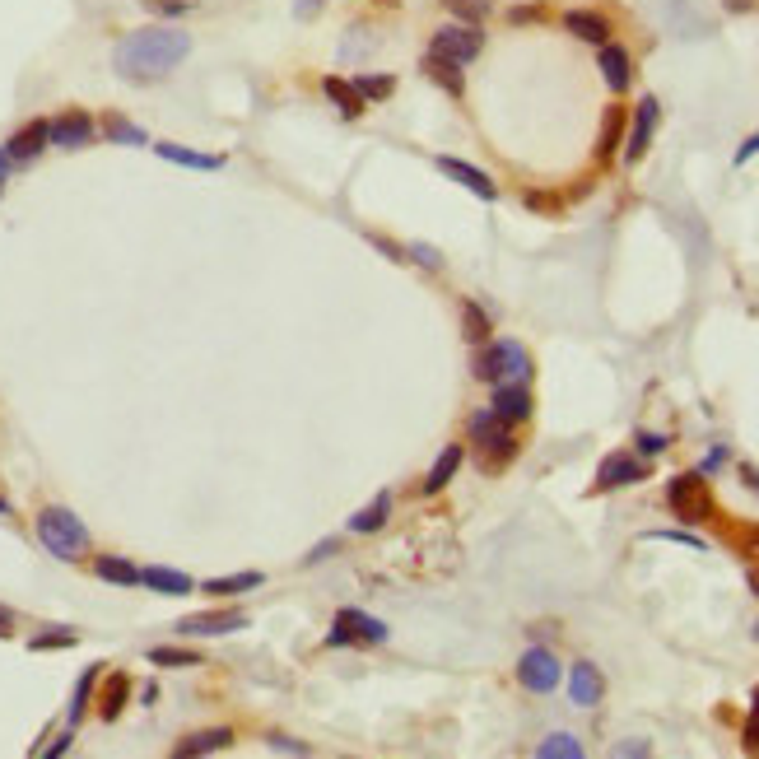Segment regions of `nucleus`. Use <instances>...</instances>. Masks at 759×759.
Segmentation results:
<instances>
[{"mask_svg":"<svg viewBox=\"0 0 759 759\" xmlns=\"http://www.w3.org/2000/svg\"><path fill=\"white\" fill-rule=\"evenodd\" d=\"M191 56V33L177 24H150L136 28L117 42L112 52V70L122 75L126 84H159L168 80L182 61Z\"/></svg>","mask_w":759,"mask_h":759,"instance_id":"nucleus-1","label":"nucleus"},{"mask_svg":"<svg viewBox=\"0 0 759 759\" xmlns=\"http://www.w3.org/2000/svg\"><path fill=\"white\" fill-rule=\"evenodd\" d=\"M38 541H42L47 555L66 559V564H75V559L89 555V527H84L70 508H56V503L38 513Z\"/></svg>","mask_w":759,"mask_h":759,"instance_id":"nucleus-2","label":"nucleus"},{"mask_svg":"<svg viewBox=\"0 0 759 759\" xmlns=\"http://www.w3.org/2000/svg\"><path fill=\"white\" fill-rule=\"evenodd\" d=\"M531 359L517 340H485L480 345V359H475V378L499 387V382H527Z\"/></svg>","mask_w":759,"mask_h":759,"instance_id":"nucleus-3","label":"nucleus"},{"mask_svg":"<svg viewBox=\"0 0 759 759\" xmlns=\"http://www.w3.org/2000/svg\"><path fill=\"white\" fill-rule=\"evenodd\" d=\"M471 443H475V452H480V466H503V461H513L517 457V438H513V424L508 420H499L494 410H475L471 415Z\"/></svg>","mask_w":759,"mask_h":759,"instance_id":"nucleus-4","label":"nucleus"},{"mask_svg":"<svg viewBox=\"0 0 759 759\" xmlns=\"http://www.w3.org/2000/svg\"><path fill=\"white\" fill-rule=\"evenodd\" d=\"M666 503L680 522H708L713 517V499H708V485H704V471H690V475H671L666 485Z\"/></svg>","mask_w":759,"mask_h":759,"instance_id":"nucleus-5","label":"nucleus"},{"mask_svg":"<svg viewBox=\"0 0 759 759\" xmlns=\"http://www.w3.org/2000/svg\"><path fill=\"white\" fill-rule=\"evenodd\" d=\"M429 52L448 56V61H457V66H471L475 56L485 52V33H480V24H448V28H438L434 33Z\"/></svg>","mask_w":759,"mask_h":759,"instance_id":"nucleus-6","label":"nucleus"},{"mask_svg":"<svg viewBox=\"0 0 759 759\" xmlns=\"http://www.w3.org/2000/svg\"><path fill=\"white\" fill-rule=\"evenodd\" d=\"M517 680H522V690H531V694H550V690H559L564 666H559L555 652L536 643V648L522 652V662H517Z\"/></svg>","mask_w":759,"mask_h":759,"instance_id":"nucleus-7","label":"nucleus"},{"mask_svg":"<svg viewBox=\"0 0 759 759\" xmlns=\"http://www.w3.org/2000/svg\"><path fill=\"white\" fill-rule=\"evenodd\" d=\"M94 136H98V122L84 108H66L47 122V140H52L56 150H84V145H94Z\"/></svg>","mask_w":759,"mask_h":759,"instance_id":"nucleus-8","label":"nucleus"},{"mask_svg":"<svg viewBox=\"0 0 759 759\" xmlns=\"http://www.w3.org/2000/svg\"><path fill=\"white\" fill-rule=\"evenodd\" d=\"M233 629H247V615L238 606L201 610V615L177 620V634H187V638H219V634H233Z\"/></svg>","mask_w":759,"mask_h":759,"instance_id":"nucleus-9","label":"nucleus"},{"mask_svg":"<svg viewBox=\"0 0 759 759\" xmlns=\"http://www.w3.org/2000/svg\"><path fill=\"white\" fill-rule=\"evenodd\" d=\"M657 122H662V103L657 98H638V108H634V126H629V140H624V163H638L643 154H648L652 145V131H657Z\"/></svg>","mask_w":759,"mask_h":759,"instance_id":"nucleus-10","label":"nucleus"},{"mask_svg":"<svg viewBox=\"0 0 759 759\" xmlns=\"http://www.w3.org/2000/svg\"><path fill=\"white\" fill-rule=\"evenodd\" d=\"M634 480H643V461H634L629 452H610L606 461H601V471H597V494H610V489H620V485H634Z\"/></svg>","mask_w":759,"mask_h":759,"instance_id":"nucleus-11","label":"nucleus"},{"mask_svg":"<svg viewBox=\"0 0 759 759\" xmlns=\"http://www.w3.org/2000/svg\"><path fill=\"white\" fill-rule=\"evenodd\" d=\"M438 173L443 177H452V182H461L466 191H475L480 201H499V187H494V177L489 173H480V168H471V163H461V159H438Z\"/></svg>","mask_w":759,"mask_h":759,"instance_id":"nucleus-12","label":"nucleus"},{"mask_svg":"<svg viewBox=\"0 0 759 759\" xmlns=\"http://www.w3.org/2000/svg\"><path fill=\"white\" fill-rule=\"evenodd\" d=\"M569 694L578 708H597L601 694H606V676H601L592 662H573L569 666Z\"/></svg>","mask_w":759,"mask_h":759,"instance_id":"nucleus-13","label":"nucleus"},{"mask_svg":"<svg viewBox=\"0 0 759 759\" xmlns=\"http://www.w3.org/2000/svg\"><path fill=\"white\" fill-rule=\"evenodd\" d=\"M52 140H47V122H28V126H19L10 140H5V154H10V163H33L42 150H47Z\"/></svg>","mask_w":759,"mask_h":759,"instance_id":"nucleus-14","label":"nucleus"},{"mask_svg":"<svg viewBox=\"0 0 759 759\" xmlns=\"http://www.w3.org/2000/svg\"><path fill=\"white\" fill-rule=\"evenodd\" d=\"M494 415L508 424H522L531 415V392H527V382H499L494 387Z\"/></svg>","mask_w":759,"mask_h":759,"instance_id":"nucleus-15","label":"nucleus"},{"mask_svg":"<svg viewBox=\"0 0 759 759\" xmlns=\"http://www.w3.org/2000/svg\"><path fill=\"white\" fill-rule=\"evenodd\" d=\"M154 154L177 163V168H196V173H219V168H224V154H196V150H187V145H173V140H159Z\"/></svg>","mask_w":759,"mask_h":759,"instance_id":"nucleus-16","label":"nucleus"},{"mask_svg":"<svg viewBox=\"0 0 759 759\" xmlns=\"http://www.w3.org/2000/svg\"><path fill=\"white\" fill-rule=\"evenodd\" d=\"M564 28H569L578 42H592V47H601V42H610V19L597 10H569L564 14Z\"/></svg>","mask_w":759,"mask_h":759,"instance_id":"nucleus-17","label":"nucleus"},{"mask_svg":"<svg viewBox=\"0 0 759 759\" xmlns=\"http://www.w3.org/2000/svg\"><path fill=\"white\" fill-rule=\"evenodd\" d=\"M140 587H150V592H163V597H187V592H196V583H191L182 569H163V564H150V569H140Z\"/></svg>","mask_w":759,"mask_h":759,"instance_id":"nucleus-18","label":"nucleus"},{"mask_svg":"<svg viewBox=\"0 0 759 759\" xmlns=\"http://www.w3.org/2000/svg\"><path fill=\"white\" fill-rule=\"evenodd\" d=\"M601 75H606V84L615 89V94H624L629 80H634V61H629V52L615 47V42H601Z\"/></svg>","mask_w":759,"mask_h":759,"instance_id":"nucleus-19","label":"nucleus"},{"mask_svg":"<svg viewBox=\"0 0 759 759\" xmlns=\"http://www.w3.org/2000/svg\"><path fill=\"white\" fill-rule=\"evenodd\" d=\"M126 699H131V676H126V671H112V676L103 680V694H98V718L117 722L122 718V708H126Z\"/></svg>","mask_w":759,"mask_h":759,"instance_id":"nucleus-20","label":"nucleus"},{"mask_svg":"<svg viewBox=\"0 0 759 759\" xmlns=\"http://www.w3.org/2000/svg\"><path fill=\"white\" fill-rule=\"evenodd\" d=\"M233 746V732L229 727H210V732H196L187 741H177L173 755L177 759H196V755H215V750H229Z\"/></svg>","mask_w":759,"mask_h":759,"instance_id":"nucleus-21","label":"nucleus"},{"mask_svg":"<svg viewBox=\"0 0 759 759\" xmlns=\"http://www.w3.org/2000/svg\"><path fill=\"white\" fill-rule=\"evenodd\" d=\"M424 75H429V80H434L443 94H452V98L466 94V75H461V66H457V61H448V56L429 52V56H424Z\"/></svg>","mask_w":759,"mask_h":759,"instance_id":"nucleus-22","label":"nucleus"},{"mask_svg":"<svg viewBox=\"0 0 759 759\" xmlns=\"http://www.w3.org/2000/svg\"><path fill=\"white\" fill-rule=\"evenodd\" d=\"M322 94L336 103V112L345 117V122H354V117L368 108L364 98H359V89H354L350 80H340V75H326V80H322Z\"/></svg>","mask_w":759,"mask_h":759,"instance_id":"nucleus-23","label":"nucleus"},{"mask_svg":"<svg viewBox=\"0 0 759 759\" xmlns=\"http://www.w3.org/2000/svg\"><path fill=\"white\" fill-rule=\"evenodd\" d=\"M461 461H466L461 443H448V448L438 452L434 466H429V475H424V494H438V489H448V480L461 471Z\"/></svg>","mask_w":759,"mask_h":759,"instance_id":"nucleus-24","label":"nucleus"},{"mask_svg":"<svg viewBox=\"0 0 759 759\" xmlns=\"http://www.w3.org/2000/svg\"><path fill=\"white\" fill-rule=\"evenodd\" d=\"M624 126H629L624 108H606V117H601V136H597V159H615V154H620Z\"/></svg>","mask_w":759,"mask_h":759,"instance_id":"nucleus-25","label":"nucleus"},{"mask_svg":"<svg viewBox=\"0 0 759 759\" xmlns=\"http://www.w3.org/2000/svg\"><path fill=\"white\" fill-rule=\"evenodd\" d=\"M94 573L103 578V583H112V587H140V569L131 564V559H122V555H98Z\"/></svg>","mask_w":759,"mask_h":759,"instance_id":"nucleus-26","label":"nucleus"},{"mask_svg":"<svg viewBox=\"0 0 759 759\" xmlns=\"http://www.w3.org/2000/svg\"><path fill=\"white\" fill-rule=\"evenodd\" d=\"M261 583H266V573L247 569V573H229V578H205L201 592H210V597H238V592H252Z\"/></svg>","mask_w":759,"mask_h":759,"instance_id":"nucleus-27","label":"nucleus"},{"mask_svg":"<svg viewBox=\"0 0 759 759\" xmlns=\"http://www.w3.org/2000/svg\"><path fill=\"white\" fill-rule=\"evenodd\" d=\"M387 517H392V494L382 489V494L368 503V508H359V513L350 517V531H359V536H368V531H382V527H387Z\"/></svg>","mask_w":759,"mask_h":759,"instance_id":"nucleus-28","label":"nucleus"},{"mask_svg":"<svg viewBox=\"0 0 759 759\" xmlns=\"http://www.w3.org/2000/svg\"><path fill=\"white\" fill-rule=\"evenodd\" d=\"M98 676H103V671H98V666H84V676L75 680V694H70V727H80L84 722V713H89V704H94V685H98Z\"/></svg>","mask_w":759,"mask_h":759,"instance_id":"nucleus-29","label":"nucleus"},{"mask_svg":"<svg viewBox=\"0 0 759 759\" xmlns=\"http://www.w3.org/2000/svg\"><path fill=\"white\" fill-rule=\"evenodd\" d=\"M103 136H108L112 145H150V136H145L136 122H126L122 112H108V117H103Z\"/></svg>","mask_w":759,"mask_h":759,"instance_id":"nucleus-30","label":"nucleus"},{"mask_svg":"<svg viewBox=\"0 0 759 759\" xmlns=\"http://www.w3.org/2000/svg\"><path fill=\"white\" fill-rule=\"evenodd\" d=\"M536 755L541 759H583V741L569 732H555V736H545L541 746H536Z\"/></svg>","mask_w":759,"mask_h":759,"instance_id":"nucleus-31","label":"nucleus"},{"mask_svg":"<svg viewBox=\"0 0 759 759\" xmlns=\"http://www.w3.org/2000/svg\"><path fill=\"white\" fill-rule=\"evenodd\" d=\"M345 620L354 624V638H359V643H373V648L387 643V624L373 620V615H364V610H345Z\"/></svg>","mask_w":759,"mask_h":759,"instance_id":"nucleus-32","label":"nucleus"},{"mask_svg":"<svg viewBox=\"0 0 759 759\" xmlns=\"http://www.w3.org/2000/svg\"><path fill=\"white\" fill-rule=\"evenodd\" d=\"M461 336L471 340V345H485L489 340V317L480 303H466V308H461Z\"/></svg>","mask_w":759,"mask_h":759,"instance_id":"nucleus-33","label":"nucleus"},{"mask_svg":"<svg viewBox=\"0 0 759 759\" xmlns=\"http://www.w3.org/2000/svg\"><path fill=\"white\" fill-rule=\"evenodd\" d=\"M350 84L359 89V98H364V103H382V98H392V89H396L392 75H354Z\"/></svg>","mask_w":759,"mask_h":759,"instance_id":"nucleus-34","label":"nucleus"},{"mask_svg":"<svg viewBox=\"0 0 759 759\" xmlns=\"http://www.w3.org/2000/svg\"><path fill=\"white\" fill-rule=\"evenodd\" d=\"M75 643H80V634H75V629H66V624H61V629H47V634H33V638H28V648H33V652L75 648Z\"/></svg>","mask_w":759,"mask_h":759,"instance_id":"nucleus-35","label":"nucleus"},{"mask_svg":"<svg viewBox=\"0 0 759 759\" xmlns=\"http://www.w3.org/2000/svg\"><path fill=\"white\" fill-rule=\"evenodd\" d=\"M150 662L154 666H201V652H191V648H154Z\"/></svg>","mask_w":759,"mask_h":759,"instance_id":"nucleus-36","label":"nucleus"},{"mask_svg":"<svg viewBox=\"0 0 759 759\" xmlns=\"http://www.w3.org/2000/svg\"><path fill=\"white\" fill-rule=\"evenodd\" d=\"M443 5L457 14L461 24H480V19L489 14V0H443Z\"/></svg>","mask_w":759,"mask_h":759,"instance_id":"nucleus-37","label":"nucleus"},{"mask_svg":"<svg viewBox=\"0 0 759 759\" xmlns=\"http://www.w3.org/2000/svg\"><path fill=\"white\" fill-rule=\"evenodd\" d=\"M326 643H331V648H350V643H359V638H354V624L345 620V610L331 620V634H326Z\"/></svg>","mask_w":759,"mask_h":759,"instance_id":"nucleus-38","label":"nucleus"},{"mask_svg":"<svg viewBox=\"0 0 759 759\" xmlns=\"http://www.w3.org/2000/svg\"><path fill=\"white\" fill-rule=\"evenodd\" d=\"M648 541H676V545H694V550H704V541H699L694 531H648Z\"/></svg>","mask_w":759,"mask_h":759,"instance_id":"nucleus-39","label":"nucleus"},{"mask_svg":"<svg viewBox=\"0 0 759 759\" xmlns=\"http://www.w3.org/2000/svg\"><path fill=\"white\" fill-rule=\"evenodd\" d=\"M522 201H527V210H536V215H555L559 210V201L555 196H545V191H527Z\"/></svg>","mask_w":759,"mask_h":759,"instance_id":"nucleus-40","label":"nucleus"},{"mask_svg":"<svg viewBox=\"0 0 759 759\" xmlns=\"http://www.w3.org/2000/svg\"><path fill=\"white\" fill-rule=\"evenodd\" d=\"M634 443H638V452H643V457H657V452H666V443H671V438H666V434H638Z\"/></svg>","mask_w":759,"mask_h":759,"instance_id":"nucleus-41","label":"nucleus"},{"mask_svg":"<svg viewBox=\"0 0 759 759\" xmlns=\"http://www.w3.org/2000/svg\"><path fill=\"white\" fill-rule=\"evenodd\" d=\"M145 5H150L154 14H168V19H177V14H187V10H191L187 0H145Z\"/></svg>","mask_w":759,"mask_h":759,"instance_id":"nucleus-42","label":"nucleus"},{"mask_svg":"<svg viewBox=\"0 0 759 759\" xmlns=\"http://www.w3.org/2000/svg\"><path fill=\"white\" fill-rule=\"evenodd\" d=\"M271 750H280V755H312V746H303V741H289V736H271Z\"/></svg>","mask_w":759,"mask_h":759,"instance_id":"nucleus-43","label":"nucleus"},{"mask_svg":"<svg viewBox=\"0 0 759 759\" xmlns=\"http://www.w3.org/2000/svg\"><path fill=\"white\" fill-rule=\"evenodd\" d=\"M541 14V5H517V10H508V24H536Z\"/></svg>","mask_w":759,"mask_h":759,"instance_id":"nucleus-44","label":"nucleus"},{"mask_svg":"<svg viewBox=\"0 0 759 759\" xmlns=\"http://www.w3.org/2000/svg\"><path fill=\"white\" fill-rule=\"evenodd\" d=\"M736 541H741V555L759 559V527H746V531H741V536H736Z\"/></svg>","mask_w":759,"mask_h":759,"instance_id":"nucleus-45","label":"nucleus"},{"mask_svg":"<svg viewBox=\"0 0 759 759\" xmlns=\"http://www.w3.org/2000/svg\"><path fill=\"white\" fill-rule=\"evenodd\" d=\"M741 741H746L750 755H759V713H750V722H746V732H741Z\"/></svg>","mask_w":759,"mask_h":759,"instance_id":"nucleus-46","label":"nucleus"},{"mask_svg":"<svg viewBox=\"0 0 759 759\" xmlns=\"http://www.w3.org/2000/svg\"><path fill=\"white\" fill-rule=\"evenodd\" d=\"M70 741H75V736H70V732H61V736H56V741H52V746H38V750H33V755H66V750H70Z\"/></svg>","mask_w":759,"mask_h":759,"instance_id":"nucleus-47","label":"nucleus"},{"mask_svg":"<svg viewBox=\"0 0 759 759\" xmlns=\"http://www.w3.org/2000/svg\"><path fill=\"white\" fill-rule=\"evenodd\" d=\"M415 261H420V266H429V271H438V266H443V257H438V252H434V247H415Z\"/></svg>","mask_w":759,"mask_h":759,"instance_id":"nucleus-48","label":"nucleus"},{"mask_svg":"<svg viewBox=\"0 0 759 759\" xmlns=\"http://www.w3.org/2000/svg\"><path fill=\"white\" fill-rule=\"evenodd\" d=\"M336 550H340V541H322V545H317V550H312L308 559H303V564H317V559H331V555H336Z\"/></svg>","mask_w":759,"mask_h":759,"instance_id":"nucleus-49","label":"nucleus"},{"mask_svg":"<svg viewBox=\"0 0 759 759\" xmlns=\"http://www.w3.org/2000/svg\"><path fill=\"white\" fill-rule=\"evenodd\" d=\"M755 154H759V131H755V136L746 140V145H741V150H736V163H746V159H755Z\"/></svg>","mask_w":759,"mask_h":759,"instance_id":"nucleus-50","label":"nucleus"},{"mask_svg":"<svg viewBox=\"0 0 759 759\" xmlns=\"http://www.w3.org/2000/svg\"><path fill=\"white\" fill-rule=\"evenodd\" d=\"M648 741H629V746H615V755H648Z\"/></svg>","mask_w":759,"mask_h":759,"instance_id":"nucleus-51","label":"nucleus"},{"mask_svg":"<svg viewBox=\"0 0 759 759\" xmlns=\"http://www.w3.org/2000/svg\"><path fill=\"white\" fill-rule=\"evenodd\" d=\"M14 634V610L0 606V638H10Z\"/></svg>","mask_w":759,"mask_h":759,"instance_id":"nucleus-52","label":"nucleus"},{"mask_svg":"<svg viewBox=\"0 0 759 759\" xmlns=\"http://www.w3.org/2000/svg\"><path fill=\"white\" fill-rule=\"evenodd\" d=\"M722 461H727V452H722V448H713V452H708V457H704V471H718Z\"/></svg>","mask_w":759,"mask_h":759,"instance_id":"nucleus-53","label":"nucleus"},{"mask_svg":"<svg viewBox=\"0 0 759 759\" xmlns=\"http://www.w3.org/2000/svg\"><path fill=\"white\" fill-rule=\"evenodd\" d=\"M732 14H746V10H755V0H722Z\"/></svg>","mask_w":759,"mask_h":759,"instance_id":"nucleus-54","label":"nucleus"},{"mask_svg":"<svg viewBox=\"0 0 759 759\" xmlns=\"http://www.w3.org/2000/svg\"><path fill=\"white\" fill-rule=\"evenodd\" d=\"M741 480H746V485L759 494V471H755V466H741Z\"/></svg>","mask_w":759,"mask_h":759,"instance_id":"nucleus-55","label":"nucleus"},{"mask_svg":"<svg viewBox=\"0 0 759 759\" xmlns=\"http://www.w3.org/2000/svg\"><path fill=\"white\" fill-rule=\"evenodd\" d=\"M5 177H10V154L0 150V187H5Z\"/></svg>","mask_w":759,"mask_h":759,"instance_id":"nucleus-56","label":"nucleus"},{"mask_svg":"<svg viewBox=\"0 0 759 759\" xmlns=\"http://www.w3.org/2000/svg\"><path fill=\"white\" fill-rule=\"evenodd\" d=\"M317 5H322V0H299V14H303V19H308V14L317 10Z\"/></svg>","mask_w":759,"mask_h":759,"instance_id":"nucleus-57","label":"nucleus"},{"mask_svg":"<svg viewBox=\"0 0 759 759\" xmlns=\"http://www.w3.org/2000/svg\"><path fill=\"white\" fill-rule=\"evenodd\" d=\"M750 587H755V597H759V569H750Z\"/></svg>","mask_w":759,"mask_h":759,"instance_id":"nucleus-58","label":"nucleus"},{"mask_svg":"<svg viewBox=\"0 0 759 759\" xmlns=\"http://www.w3.org/2000/svg\"><path fill=\"white\" fill-rule=\"evenodd\" d=\"M755 638H759V624H755Z\"/></svg>","mask_w":759,"mask_h":759,"instance_id":"nucleus-59","label":"nucleus"}]
</instances>
